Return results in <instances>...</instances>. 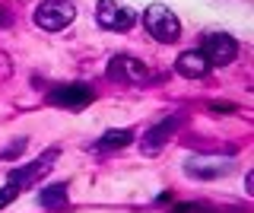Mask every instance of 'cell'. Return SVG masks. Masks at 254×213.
I'll use <instances>...</instances> for the list:
<instances>
[{
    "mask_svg": "<svg viewBox=\"0 0 254 213\" xmlns=\"http://www.w3.org/2000/svg\"><path fill=\"white\" fill-rule=\"evenodd\" d=\"M143 26H146V32L162 45H172V42L181 38V22L165 3H149L146 13H143Z\"/></svg>",
    "mask_w": 254,
    "mask_h": 213,
    "instance_id": "cell-1",
    "label": "cell"
},
{
    "mask_svg": "<svg viewBox=\"0 0 254 213\" xmlns=\"http://www.w3.org/2000/svg\"><path fill=\"white\" fill-rule=\"evenodd\" d=\"M76 19V6L70 0H45L35 10V26L45 32H61Z\"/></svg>",
    "mask_w": 254,
    "mask_h": 213,
    "instance_id": "cell-2",
    "label": "cell"
},
{
    "mask_svg": "<svg viewBox=\"0 0 254 213\" xmlns=\"http://www.w3.org/2000/svg\"><path fill=\"white\" fill-rule=\"evenodd\" d=\"M95 22H99L102 29H111V32H127V29L137 22V16H133V10L115 3V0H99V6H95Z\"/></svg>",
    "mask_w": 254,
    "mask_h": 213,
    "instance_id": "cell-3",
    "label": "cell"
},
{
    "mask_svg": "<svg viewBox=\"0 0 254 213\" xmlns=\"http://www.w3.org/2000/svg\"><path fill=\"white\" fill-rule=\"evenodd\" d=\"M200 54L210 61V67H213V64H216V67H226V64H232V61H235L238 42H235L232 35H226V32H213V35L203 38Z\"/></svg>",
    "mask_w": 254,
    "mask_h": 213,
    "instance_id": "cell-4",
    "label": "cell"
},
{
    "mask_svg": "<svg viewBox=\"0 0 254 213\" xmlns=\"http://www.w3.org/2000/svg\"><path fill=\"white\" fill-rule=\"evenodd\" d=\"M108 76L118 80V83H146L153 73H149V67L143 64V61L130 58V54H118L108 64Z\"/></svg>",
    "mask_w": 254,
    "mask_h": 213,
    "instance_id": "cell-5",
    "label": "cell"
},
{
    "mask_svg": "<svg viewBox=\"0 0 254 213\" xmlns=\"http://www.w3.org/2000/svg\"><path fill=\"white\" fill-rule=\"evenodd\" d=\"M54 159H58V149H48V153H42L35 162H29V165H22V169H16L6 185H13L16 191H19V188L35 185V181H42V178H45V172L54 165Z\"/></svg>",
    "mask_w": 254,
    "mask_h": 213,
    "instance_id": "cell-6",
    "label": "cell"
},
{
    "mask_svg": "<svg viewBox=\"0 0 254 213\" xmlns=\"http://www.w3.org/2000/svg\"><path fill=\"white\" fill-rule=\"evenodd\" d=\"M185 172L190 178H222L232 172V159L229 156H194L185 162Z\"/></svg>",
    "mask_w": 254,
    "mask_h": 213,
    "instance_id": "cell-7",
    "label": "cell"
},
{
    "mask_svg": "<svg viewBox=\"0 0 254 213\" xmlns=\"http://www.w3.org/2000/svg\"><path fill=\"white\" fill-rule=\"evenodd\" d=\"M48 102L58 108H83L92 102V89L83 83H67V86H58V89L48 92Z\"/></svg>",
    "mask_w": 254,
    "mask_h": 213,
    "instance_id": "cell-8",
    "label": "cell"
},
{
    "mask_svg": "<svg viewBox=\"0 0 254 213\" xmlns=\"http://www.w3.org/2000/svg\"><path fill=\"white\" fill-rule=\"evenodd\" d=\"M175 70H178L181 76H188V80H200V76L210 73V61H206L200 51H185L175 61Z\"/></svg>",
    "mask_w": 254,
    "mask_h": 213,
    "instance_id": "cell-9",
    "label": "cell"
},
{
    "mask_svg": "<svg viewBox=\"0 0 254 213\" xmlns=\"http://www.w3.org/2000/svg\"><path fill=\"white\" fill-rule=\"evenodd\" d=\"M178 128V118H165L162 124H156V128L146 131V140H143V153H156L159 146L169 140V134Z\"/></svg>",
    "mask_w": 254,
    "mask_h": 213,
    "instance_id": "cell-10",
    "label": "cell"
},
{
    "mask_svg": "<svg viewBox=\"0 0 254 213\" xmlns=\"http://www.w3.org/2000/svg\"><path fill=\"white\" fill-rule=\"evenodd\" d=\"M38 201H42V207H48V210H64V207H67V185H51V188H45Z\"/></svg>",
    "mask_w": 254,
    "mask_h": 213,
    "instance_id": "cell-11",
    "label": "cell"
},
{
    "mask_svg": "<svg viewBox=\"0 0 254 213\" xmlns=\"http://www.w3.org/2000/svg\"><path fill=\"white\" fill-rule=\"evenodd\" d=\"M133 140V131L127 128V131H108V134H102V140L95 143V149H115V146H127Z\"/></svg>",
    "mask_w": 254,
    "mask_h": 213,
    "instance_id": "cell-12",
    "label": "cell"
},
{
    "mask_svg": "<svg viewBox=\"0 0 254 213\" xmlns=\"http://www.w3.org/2000/svg\"><path fill=\"white\" fill-rule=\"evenodd\" d=\"M16 194H19V191H16V188H13V185H6V188H3V191H0V210H3V207H6V204H10V201H13V197H16Z\"/></svg>",
    "mask_w": 254,
    "mask_h": 213,
    "instance_id": "cell-13",
    "label": "cell"
},
{
    "mask_svg": "<svg viewBox=\"0 0 254 213\" xmlns=\"http://www.w3.org/2000/svg\"><path fill=\"white\" fill-rule=\"evenodd\" d=\"M172 213H190V204H181V207H175Z\"/></svg>",
    "mask_w": 254,
    "mask_h": 213,
    "instance_id": "cell-14",
    "label": "cell"
}]
</instances>
